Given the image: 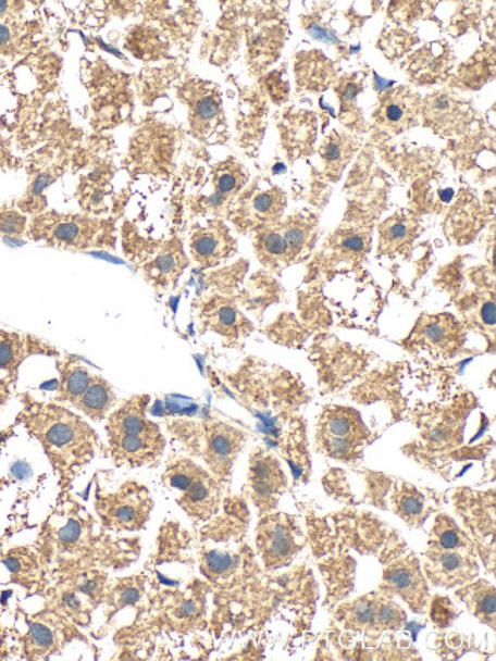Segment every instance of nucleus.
I'll return each instance as SVG.
<instances>
[{
	"mask_svg": "<svg viewBox=\"0 0 496 661\" xmlns=\"http://www.w3.org/2000/svg\"><path fill=\"white\" fill-rule=\"evenodd\" d=\"M181 97L188 108L193 135L202 141H219L226 126L218 86L191 80L181 89Z\"/></svg>",
	"mask_w": 496,
	"mask_h": 661,
	"instance_id": "obj_11",
	"label": "nucleus"
},
{
	"mask_svg": "<svg viewBox=\"0 0 496 661\" xmlns=\"http://www.w3.org/2000/svg\"><path fill=\"white\" fill-rule=\"evenodd\" d=\"M466 492L456 497L458 516L466 534L475 542L476 550L491 574L495 573V494Z\"/></svg>",
	"mask_w": 496,
	"mask_h": 661,
	"instance_id": "obj_10",
	"label": "nucleus"
},
{
	"mask_svg": "<svg viewBox=\"0 0 496 661\" xmlns=\"http://www.w3.org/2000/svg\"><path fill=\"white\" fill-rule=\"evenodd\" d=\"M362 90L361 74L350 75V77L340 80L338 88V97L340 101V111L350 113L354 111L356 97Z\"/></svg>",
	"mask_w": 496,
	"mask_h": 661,
	"instance_id": "obj_40",
	"label": "nucleus"
},
{
	"mask_svg": "<svg viewBox=\"0 0 496 661\" xmlns=\"http://www.w3.org/2000/svg\"><path fill=\"white\" fill-rule=\"evenodd\" d=\"M298 86L308 90H324L335 78V67L321 52H302L297 59Z\"/></svg>",
	"mask_w": 496,
	"mask_h": 661,
	"instance_id": "obj_25",
	"label": "nucleus"
},
{
	"mask_svg": "<svg viewBox=\"0 0 496 661\" xmlns=\"http://www.w3.org/2000/svg\"><path fill=\"white\" fill-rule=\"evenodd\" d=\"M430 613L438 628H448L458 618V610L452 600L443 598V596H435L433 602L430 603Z\"/></svg>",
	"mask_w": 496,
	"mask_h": 661,
	"instance_id": "obj_39",
	"label": "nucleus"
},
{
	"mask_svg": "<svg viewBox=\"0 0 496 661\" xmlns=\"http://www.w3.org/2000/svg\"><path fill=\"white\" fill-rule=\"evenodd\" d=\"M284 239L289 245L292 259H298L312 245L315 237V224L306 221V217H290L283 224H276Z\"/></svg>",
	"mask_w": 496,
	"mask_h": 661,
	"instance_id": "obj_33",
	"label": "nucleus"
},
{
	"mask_svg": "<svg viewBox=\"0 0 496 661\" xmlns=\"http://www.w3.org/2000/svg\"><path fill=\"white\" fill-rule=\"evenodd\" d=\"M25 423L34 437L64 475L77 474L97 456L100 438L77 414L59 406H34L26 411Z\"/></svg>",
	"mask_w": 496,
	"mask_h": 661,
	"instance_id": "obj_1",
	"label": "nucleus"
},
{
	"mask_svg": "<svg viewBox=\"0 0 496 661\" xmlns=\"http://www.w3.org/2000/svg\"><path fill=\"white\" fill-rule=\"evenodd\" d=\"M246 179H248V173L240 164L234 161L222 162L213 173L214 196L211 200L223 203L236 198L245 187Z\"/></svg>",
	"mask_w": 496,
	"mask_h": 661,
	"instance_id": "obj_31",
	"label": "nucleus"
},
{
	"mask_svg": "<svg viewBox=\"0 0 496 661\" xmlns=\"http://www.w3.org/2000/svg\"><path fill=\"white\" fill-rule=\"evenodd\" d=\"M115 402L116 396L112 385L103 377L92 376L89 387L74 407L92 421L100 422L108 417L112 408L115 407Z\"/></svg>",
	"mask_w": 496,
	"mask_h": 661,
	"instance_id": "obj_27",
	"label": "nucleus"
},
{
	"mask_svg": "<svg viewBox=\"0 0 496 661\" xmlns=\"http://www.w3.org/2000/svg\"><path fill=\"white\" fill-rule=\"evenodd\" d=\"M86 534V523L83 516L78 513L75 515L64 516L63 523L55 532V541L64 550L74 549L82 542L83 536Z\"/></svg>",
	"mask_w": 496,
	"mask_h": 661,
	"instance_id": "obj_36",
	"label": "nucleus"
},
{
	"mask_svg": "<svg viewBox=\"0 0 496 661\" xmlns=\"http://www.w3.org/2000/svg\"><path fill=\"white\" fill-rule=\"evenodd\" d=\"M379 590L392 598H400L414 613L423 614L430 606V588L422 565L414 554L393 559L385 564Z\"/></svg>",
	"mask_w": 496,
	"mask_h": 661,
	"instance_id": "obj_12",
	"label": "nucleus"
},
{
	"mask_svg": "<svg viewBox=\"0 0 496 661\" xmlns=\"http://www.w3.org/2000/svg\"><path fill=\"white\" fill-rule=\"evenodd\" d=\"M283 138L287 150L305 152L312 146L315 139L317 124L315 119L310 113H294L287 116L283 123Z\"/></svg>",
	"mask_w": 496,
	"mask_h": 661,
	"instance_id": "obj_32",
	"label": "nucleus"
},
{
	"mask_svg": "<svg viewBox=\"0 0 496 661\" xmlns=\"http://www.w3.org/2000/svg\"><path fill=\"white\" fill-rule=\"evenodd\" d=\"M466 113H468L466 105L446 93H435V96L426 98V121H430L431 126L438 127V132L442 134L452 132L454 128L460 126L466 119Z\"/></svg>",
	"mask_w": 496,
	"mask_h": 661,
	"instance_id": "obj_28",
	"label": "nucleus"
},
{
	"mask_svg": "<svg viewBox=\"0 0 496 661\" xmlns=\"http://www.w3.org/2000/svg\"><path fill=\"white\" fill-rule=\"evenodd\" d=\"M456 596L464 603L473 618L479 619L483 625L495 629L496 600L494 585L484 579L472 581L460 587Z\"/></svg>",
	"mask_w": 496,
	"mask_h": 661,
	"instance_id": "obj_24",
	"label": "nucleus"
},
{
	"mask_svg": "<svg viewBox=\"0 0 496 661\" xmlns=\"http://www.w3.org/2000/svg\"><path fill=\"white\" fill-rule=\"evenodd\" d=\"M443 54H445V51H435L433 45H431L430 48L423 49V51L416 57L414 63H411L412 74H416L414 78H431L435 77V74H438V72H442L443 67L446 66V63H438L443 62Z\"/></svg>",
	"mask_w": 496,
	"mask_h": 661,
	"instance_id": "obj_37",
	"label": "nucleus"
},
{
	"mask_svg": "<svg viewBox=\"0 0 496 661\" xmlns=\"http://www.w3.org/2000/svg\"><path fill=\"white\" fill-rule=\"evenodd\" d=\"M426 579L438 588H460L479 576V550L463 527L438 513L425 551Z\"/></svg>",
	"mask_w": 496,
	"mask_h": 661,
	"instance_id": "obj_2",
	"label": "nucleus"
},
{
	"mask_svg": "<svg viewBox=\"0 0 496 661\" xmlns=\"http://www.w3.org/2000/svg\"><path fill=\"white\" fill-rule=\"evenodd\" d=\"M287 490V478L278 460L264 448H256L249 460L245 494L259 509L260 516L276 509Z\"/></svg>",
	"mask_w": 496,
	"mask_h": 661,
	"instance_id": "obj_13",
	"label": "nucleus"
},
{
	"mask_svg": "<svg viewBox=\"0 0 496 661\" xmlns=\"http://www.w3.org/2000/svg\"><path fill=\"white\" fill-rule=\"evenodd\" d=\"M60 373H62V381H60L57 399L60 402H70L75 406L86 388L89 387L90 379H92L89 369L79 359L67 358L63 362Z\"/></svg>",
	"mask_w": 496,
	"mask_h": 661,
	"instance_id": "obj_30",
	"label": "nucleus"
},
{
	"mask_svg": "<svg viewBox=\"0 0 496 661\" xmlns=\"http://www.w3.org/2000/svg\"><path fill=\"white\" fill-rule=\"evenodd\" d=\"M371 434L354 408H325L317 426V447L324 456L354 462L362 456Z\"/></svg>",
	"mask_w": 496,
	"mask_h": 661,
	"instance_id": "obj_7",
	"label": "nucleus"
},
{
	"mask_svg": "<svg viewBox=\"0 0 496 661\" xmlns=\"http://www.w3.org/2000/svg\"><path fill=\"white\" fill-rule=\"evenodd\" d=\"M460 327L450 315L426 316L412 330L410 341L435 357H449L461 346Z\"/></svg>",
	"mask_w": 496,
	"mask_h": 661,
	"instance_id": "obj_17",
	"label": "nucleus"
},
{
	"mask_svg": "<svg viewBox=\"0 0 496 661\" xmlns=\"http://www.w3.org/2000/svg\"><path fill=\"white\" fill-rule=\"evenodd\" d=\"M149 400V396H134L108 419L109 448L120 466H150L164 452V437L146 414Z\"/></svg>",
	"mask_w": 496,
	"mask_h": 661,
	"instance_id": "obj_3",
	"label": "nucleus"
},
{
	"mask_svg": "<svg viewBox=\"0 0 496 661\" xmlns=\"http://www.w3.org/2000/svg\"><path fill=\"white\" fill-rule=\"evenodd\" d=\"M437 508L438 500H435L433 494L425 492L410 483L399 482L393 489V512L412 528L423 527Z\"/></svg>",
	"mask_w": 496,
	"mask_h": 661,
	"instance_id": "obj_19",
	"label": "nucleus"
},
{
	"mask_svg": "<svg viewBox=\"0 0 496 661\" xmlns=\"http://www.w3.org/2000/svg\"><path fill=\"white\" fill-rule=\"evenodd\" d=\"M162 482L177 495V504L195 523L213 519L221 509L222 483L191 460H174L166 466Z\"/></svg>",
	"mask_w": 496,
	"mask_h": 661,
	"instance_id": "obj_5",
	"label": "nucleus"
},
{
	"mask_svg": "<svg viewBox=\"0 0 496 661\" xmlns=\"http://www.w3.org/2000/svg\"><path fill=\"white\" fill-rule=\"evenodd\" d=\"M335 621L344 629L355 631L374 645L382 634L402 629L407 623L404 608L381 590L361 596L351 602H343L335 613Z\"/></svg>",
	"mask_w": 496,
	"mask_h": 661,
	"instance_id": "obj_6",
	"label": "nucleus"
},
{
	"mask_svg": "<svg viewBox=\"0 0 496 661\" xmlns=\"http://www.w3.org/2000/svg\"><path fill=\"white\" fill-rule=\"evenodd\" d=\"M25 11L24 2H0V54L28 51L36 29L32 22H25Z\"/></svg>",
	"mask_w": 496,
	"mask_h": 661,
	"instance_id": "obj_18",
	"label": "nucleus"
},
{
	"mask_svg": "<svg viewBox=\"0 0 496 661\" xmlns=\"http://www.w3.org/2000/svg\"><path fill=\"white\" fill-rule=\"evenodd\" d=\"M28 217L21 210H0V234L9 237H24L28 233Z\"/></svg>",
	"mask_w": 496,
	"mask_h": 661,
	"instance_id": "obj_38",
	"label": "nucleus"
},
{
	"mask_svg": "<svg viewBox=\"0 0 496 661\" xmlns=\"http://www.w3.org/2000/svg\"><path fill=\"white\" fill-rule=\"evenodd\" d=\"M202 459L219 482L230 479L231 471L246 444V434L228 423L210 421L202 423L199 437Z\"/></svg>",
	"mask_w": 496,
	"mask_h": 661,
	"instance_id": "obj_14",
	"label": "nucleus"
},
{
	"mask_svg": "<svg viewBox=\"0 0 496 661\" xmlns=\"http://www.w3.org/2000/svg\"><path fill=\"white\" fill-rule=\"evenodd\" d=\"M193 259L202 267L218 266L236 251V240L231 236L228 226L221 221H210L197 226L189 239Z\"/></svg>",
	"mask_w": 496,
	"mask_h": 661,
	"instance_id": "obj_16",
	"label": "nucleus"
},
{
	"mask_svg": "<svg viewBox=\"0 0 496 661\" xmlns=\"http://www.w3.org/2000/svg\"><path fill=\"white\" fill-rule=\"evenodd\" d=\"M28 336L0 328V381L11 383L16 376L17 366L24 361L29 347Z\"/></svg>",
	"mask_w": 496,
	"mask_h": 661,
	"instance_id": "obj_29",
	"label": "nucleus"
},
{
	"mask_svg": "<svg viewBox=\"0 0 496 661\" xmlns=\"http://www.w3.org/2000/svg\"><path fill=\"white\" fill-rule=\"evenodd\" d=\"M355 147L346 136L335 135L325 141L321 149V157L327 165L328 172L338 173L346 167Z\"/></svg>",
	"mask_w": 496,
	"mask_h": 661,
	"instance_id": "obj_35",
	"label": "nucleus"
},
{
	"mask_svg": "<svg viewBox=\"0 0 496 661\" xmlns=\"http://www.w3.org/2000/svg\"><path fill=\"white\" fill-rule=\"evenodd\" d=\"M187 264L181 241H170L144 262L142 272L151 285L166 287L176 282Z\"/></svg>",
	"mask_w": 496,
	"mask_h": 661,
	"instance_id": "obj_22",
	"label": "nucleus"
},
{
	"mask_svg": "<svg viewBox=\"0 0 496 661\" xmlns=\"http://www.w3.org/2000/svg\"><path fill=\"white\" fill-rule=\"evenodd\" d=\"M95 504L106 527L127 532L141 531L153 509L149 489L135 482L124 483L115 492L98 490Z\"/></svg>",
	"mask_w": 496,
	"mask_h": 661,
	"instance_id": "obj_9",
	"label": "nucleus"
},
{
	"mask_svg": "<svg viewBox=\"0 0 496 661\" xmlns=\"http://www.w3.org/2000/svg\"><path fill=\"white\" fill-rule=\"evenodd\" d=\"M29 640L37 651H49L55 645V633L47 625L33 623L32 629H29Z\"/></svg>",
	"mask_w": 496,
	"mask_h": 661,
	"instance_id": "obj_41",
	"label": "nucleus"
},
{
	"mask_svg": "<svg viewBox=\"0 0 496 661\" xmlns=\"http://www.w3.org/2000/svg\"><path fill=\"white\" fill-rule=\"evenodd\" d=\"M26 236L48 248L63 251L112 249L115 245V224L92 215L44 211L29 221Z\"/></svg>",
	"mask_w": 496,
	"mask_h": 661,
	"instance_id": "obj_4",
	"label": "nucleus"
},
{
	"mask_svg": "<svg viewBox=\"0 0 496 661\" xmlns=\"http://www.w3.org/2000/svg\"><path fill=\"white\" fill-rule=\"evenodd\" d=\"M286 198L282 190L275 187L252 185L237 200L234 208V224L244 229H261L278 224L282 217Z\"/></svg>",
	"mask_w": 496,
	"mask_h": 661,
	"instance_id": "obj_15",
	"label": "nucleus"
},
{
	"mask_svg": "<svg viewBox=\"0 0 496 661\" xmlns=\"http://www.w3.org/2000/svg\"><path fill=\"white\" fill-rule=\"evenodd\" d=\"M419 111L418 96L408 88H396L382 98L376 120L388 130L402 132L416 123Z\"/></svg>",
	"mask_w": 496,
	"mask_h": 661,
	"instance_id": "obj_20",
	"label": "nucleus"
},
{
	"mask_svg": "<svg viewBox=\"0 0 496 661\" xmlns=\"http://www.w3.org/2000/svg\"><path fill=\"white\" fill-rule=\"evenodd\" d=\"M414 234V221H410L407 215H394L381 226L382 247L388 249L404 247Z\"/></svg>",
	"mask_w": 496,
	"mask_h": 661,
	"instance_id": "obj_34",
	"label": "nucleus"
},
{
	"mask_svg": "<svg viewBox=\"0 0 496 661\" xmlns=\"http://www.w3.org/2000/svg\"><path fill=\"white\" fill-rule=\"evenodd\" d=\"M253 248H256V254L260 262L269 270H282V267L294 262L289 245H287L276 224L257 229Z\"/></svg>",
	"mask_w": 496,
	"mask_h": 661,
	"instance_id": "obj_26",
	"label": "nucleus"
},
{
	"mask_svg": "<svg viewBox=\"0 0 496 661\" xmlns=\"http://www.w3.org/2000/svg\"><path fill=\"white\" fill-rule=\"evenodd\" d=\"M203 323L211 330L230 338L248 335L251 324L241 315L236 305L225 298H215L203 311Z\"/></svg>",
	"mask_w": 496,
	"mask_h": 661,
	"instance_id": "obj_23",
	"label": "nucleus"
},
{
	"mask_svg": "<svg viewBox=\"0 0 496 661\" xmlns=\"http://www.w3.org/2000/svg\"><path fill=\"white\" fill-rule=\"evenodd\" d=\"M241 547H203L200 551V569L214 584L233 582L244 564Z\"/></svg>",
	"mask_w": 496,
	"mask_h": 661,
	"instance_id": "obj_21",
	"label": "nucleus"
},
{
	"mask_svg": "<svg viewBox=\"0 0 496 661\" xmlns=\"http://www.w3.org/2000/svg\"><path fill=\"white\" fill-rule=\"evenodd\" d=\"M257 550L268 570L292 564L306 546V536L297 520L287 513H266L256 532Z\"/></svg>",
	"mask_w": 496,
	"mask_h": 661,
	"instance_id": "obj_8",
	"label": "nucleus"
}]
</instances>
